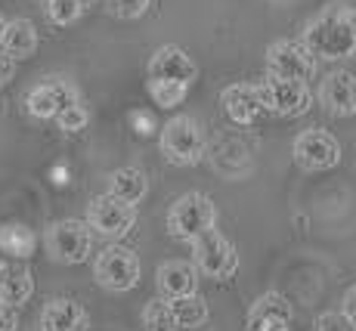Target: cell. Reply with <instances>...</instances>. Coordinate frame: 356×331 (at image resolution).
<instances>
[{
  "label": "cell",
  "mask_w": 356,
  "mask_h": 331,
  "mask_svg": "<svg viewBox=\"0 0 356 331\" xmlns=\"http://www.w3.org/2000/svg\"><path fill=\"white\" fill-rule=\"evenodd\" d=\"M149 192V180L140 168H118L108 174V195L121 198L127 204H140Z\"/></svg>",
  "instance_id": "cell-20"
},
{
  "label": "cell",
  "mask_w": 356,
  "mask_h": 331,
  "mask_svg": "<svg viewBox=\"0 0 356 331\" xmlns=\"http://www.w3.org/2000/svg\"><path fill=\"white\" fill-rule=\"evenodd\" d=\"M13 78H16V59H13V56H6V53L0 50V87H3V84H10Z\"/></svg>",
  "instance_id": "cell-30"
},
{
  "label": "cell",
  "mask_w": 356,
  "mask_h": 331,
  "mask_svg": "<svg viewBox=\"0 0 356 331\" xmlns=\"http://www.w3.org/2000/svg\"><path fill=\"white\" fill-rule=\"evenodd\" d=\"M149 78L177 81V84L189 87L198 78V65H195V59L183 50V47L164 44V47H159V50L152 53V59H149Z\"/></svg>",
  "instance_id": "cell-13"
},
{
  "label": "cell",
  "mask_w": 356,
  "mask_h": 331,
  "mask_svg": "<svg viewBox=\"0 0 356 331\" xmlns=\"http://www.w3.org/2000/svg\"><path fill=\"white\" fill-rule=\"evenodd\" d=\"M106 6L115 19H140V16H146L152 0H106Z\"/></svg>",
  "instance_id": "cell-27"
},
{
  "label": "cell",
  "mask_w": 356,
  "mask_h": 331,
  "mask_svg": "<svg viewBox=\"0 0 356 331\" xmlns=\"http://www.w3.org/2000/svg\"><path fill=\"white\" fill-rule=\"evenodd\" d=\"M319 102L334 118H353L356 115V74L344 72V68L325 74V81L319 84Z\"/></svg>",
  "instance_id": "cell-14"
},
{
  "label": "cell",
  "mask_w": 356,
  "mask_h": 331,
  "mask_svg": "<svg viewBox=\"0 0 356 331\" xmlns=\"http://www.w3.org/2000/svg\"><path fill=\"white\" fill-rule=\"evenodd\" d=\"M74 99H81L74 84H68L65 78H47L25 96V108H29L31 118L53 121L65 106H72Z\"/></svg>",
  "instance_id": "cell-11"
},
{
  "label": "cell",
  "mask_w": 356,
  "mask_h": 331,
  "mask_svg": "<svg viewBox=\"0 0 356 331\" xmlns=\"http://www.w3.org/2000/svg\"><path fill=\"white\" fill-rule=\"evenodd\" d=\"M266 72L276 78H289V81H313L316 74V56L307 50L304 44L294 40H273L266 47Z\"/></svg>",
  "instance_id": "cell-10"
},
{
  "label": "cell",
  "mask_w": 356,
  "mask_h": 331,
  "mask_svg": "<svg viewBox=\"0 0 356 331\" xmlns=\"http://www.w3.org/2000/svg\"><path fill=\"white\" fill-rule=\"evenodd\" d=\"M220 106H223V115H227L232 124H238V127L254 124L260 118V112H264L257 84H229L227 90L220 93Z\"/></svg>",
  "instance_id": "cell-15"
},
{
  "label": "cell",
  "mask_w": 356,
  "mask_h": 331,
  "mask_svg": "<svg viewBox=\"0 0 356 331\" xmlns=\"http://www.w3.org/2000/svg\"><path fill=\"white\" fill-rule=\"evenodd\" d=\"M90 316L72 298H53L40 309V331H87Z\"/></svg>",
  "instance_id": "cell-16"
},
{
  "label": "cell",
  "mask_w": 356,
  "mask_h": 331,
  "mask_svg": "<svg viewBox=\"0 0 356 331\" xmlns=\"http://www.w3.org/2000/svg\"><path fill=\"white\" fill-rule=\"evenodd\" d=\"M273 3H285V0H273Z\"/></svg>",
  "instance_id": "cell-35"
},
{
  "label": "cell",
  "mask_w": 356,
  "mask_h": 331,
  "mask_svg": "<svg viewBox=\"0 0 356 331\" xmlns=\"http://www.w3.org/2000/svg\"><path fill=\"white\" fill-rule=\"evenodd\" d=\"M143 325L149 331H177L174 313H170V300L168 298H152L143 309Z\"/></svg>",
  "instance_id": "cell-22"
},
{
  "label": "cell",
  "mask_w": 356,
  "mask_h": 331,
  "mask_svg": "<svg viewBox=\"0 0 356 331\" xmlns=\"http://www.w3.org/2000/svg\"><path fill=\"white\" fill-rule=\"evenodd\" d=\"M291 322H294V307L289 303V298L279 291H266L251 303L245 328L248 331H291Z\"/></svg>",
  "instance_id": "cell-12"
},
{
  "label": "cell",
  "mask_w": 356,
  "mask_h": 331,
  "mask_svg": "<svg viewBox=\"0 0 356 331\" xmlns=\"http://www.w3.org/2000/svg\"><path fill=\"white\" fill-rule=\"evenodd\" d=\"M87 6L78 3V0H47L44 13L53 25H74L81 16H84Z\"/></svg>",
  "instance_id": "cell-25"
},
{
  "label": "cell",
  "mask_w": 356,
  "mask_h": 331,
  "mask_svg": "<svg viewBox=\"0 0 356 331\" xmlns=\"http://www.w3.org/2000/svg\"><path fill=\"white\" fill-rule=\"evenodd\" d=\"M0 50L16 62L34 56V50H38V29H34L31 19H10V22H3Z\"/></svg>",
  "instance_id": "cell-18"
},
{
  "label": "cell",
  "mask_w": 356,
  "mask_h": 331,
  "mask_svg": "<svg viewBox=\"0 0 356 331\" xmlns=\"http://www.w3.org/2000/svg\"><path fill=\"white\" fill-rule=\"evenodd\" d=\"M44 245L56 264L74 266L84 264L93 251V232L87 226V220H56L47 226L44 232Z\"/></svg>",
  "instance_id": "cell-4"
},
{
  "label": "cell",
  "mask_w": 356,
  "mask_h": 331,
  "mask_svg": "<svg viewBox=\"0 0 356 331\" xmlns=\"http://www.w3.org/2000/svg\"><path fill=\"white\" fill-rule=\"evenodd\" d=\"M155 285H159L161 298H183V294H195L198 288V270L193 260H168L155 270Z\"/></svg>",
  "instance_id": "cell-17"
},
{
  "label": "cell",
  "mask_w": 356,
  "mask_h": 331,
  "mask_svg": "<svg viewBox=\"0 0 356 331\" xmlns=\"http://www.w3.org/2000/svg\"><path fill=\"white\" fill-rule=\"evenodd\" d=\"M136 223V204H127L115 195H97L87 208V226H90L97 236L108 239V241H118L124 239Z\"/></svg>",
  "instance_id": "cell-8"
},
{
  "label": "cell",
  "mask_w": 356,
  "mask_h": 331,
  "mask_svg": "<svg viewBox=\"0 0 356 331\" xmlns=\"http://www.w3.org/2000/svg\"><path fill=\"white\" fill-rule=\"evenodd\" d=\"M34 294V279L25 266L16 264H0V300L10 307H22Z\"/></svg>",
  "instance_id": "cell-19"
},
{
  "label": "cell",
  "mask_w": 356,
  "mask_h": 331,
  "mask_svg": "<svg viewBox=\"0 0 356 331\" xmlns=\"http://www.w3.org/2000/svg\"><path fill=\"white\" fill-rule=\"evenodd\" d=\"M161 155L168 158L174 168H193L204 158V130L193 115H177L164 124L161 136H159Z\"/></svg>",
  "instance_id": "cell-2"
},
{
  "label": "cell",
  "mask_w": 356,
  "mask_h": 331,
  "mask_svg": "<svg viewBox=\"0 0 356 331\" xmlns=\"http://www.w3.org/2000/svg\"><path fill=\"white\" fill-rule=\"evenodd\" d=\"M300 44L316 59L325 62H341L356 56V31L350 29V22L344 19L338 3H332L328 10H323L316 19H310L304 25Z\"/></svg>",
  "instance_id": "cell-1"
},
{
  "label": "cell",
  "mask_w": 356,
  "mask_h": 331,
  "mask_svg": "<svg viewBox=\"0 0 356 331\" xmlns=\"http://www.w3.org/2000/svg\"><path fill=\"white\" fill-rule=\"evenodd\" d=\"M170 300V313H174V322H177V331H189V328H198L208 322L211 309L204 298L198 294H183V298H168Z\"/></svg>",
  "instance_id": "cell-21"
},
{
  "label": "cell",
  "mask_w": 356,
  "mask_h": 331,
  "mask_svg": "<svg viewBox=\"0 0 356 331\" xmlns=\"http://www.w3.org/2000/svg\"><path fill=\"white\" fill-rule=\"evenodd\" d=\"M341 13H344V19L350 22V29L356 31V6H341Z\"/></svg>",
  "instance_id": "cell-32"
},
{
  "label": "cell",
  "mask_w": 356,
  "mask_h": 331,
  "mask_svg": "<svg viewBox=\"0 0 356 331\" xmlns=\"http://www.w3.org/2000/svg\"><path fill=\"white\" fill-rule=\"evenodd\" d=\"M93 279L106 291H134L140 285V257L124 245L102 248L93 260Z\"/></svg>",
  "instance_id": "cell-6"
},
{
  "label": "cell",
  "mask_w": 356,
  "mask_h": 331,
  "mask_svg": "<svg viewBox=\"0 0 356 331\" xmlns=\"http://www.w3.org/2000/svg\"><path fill=\"white\" fill-rule=\"evenodd\" d=\"M19 325V309L0 300V331H16Z\"/></svg>",
  "instance_id": "cell-29"
},
{
  "label": "cell",
  "mask_w": 356,
  "mask_h": 331,
  "mask_svg": "<svg viewBox=\"0 0 356 331\" xmlns=\"http://www.w3.org/2000/svg\"><path fill=\"white\" fill-rule=\"evenodd\" d=\"M78 3H84V6H90V3H93V0H78Z\"/></svg>",
  "instance_id": "cell-33"
},
{
  "label": "cell",
  "mask_w": 356,
  "mask_h": 331,
  "mask_svg": "<svg viewBox=\"0 0 356 331\" xmlns=\"http://www.w3.org/2000/svg\"><path fill=\"white\" fill-rule=\"evenodd\" d=\"M193 266L208 279H232L238 270V251L227 236L208 229L193 239Z\"/></svg>",
  "instance_id": "cell-5"
},
{
  "label": "cell",
  "mask_w": 356,
  "mask_h": 331,
  "mask_svg": "<svg viewBox=\"0 0 356 331\" xmlns=\"http://www.w3.org/2000/svg\"><path fill=\"white\" fill-rule=\"evenodd\" d=\"M3 22H6V19H3V16H0V31H3Z\"/></svg>",
  "instance_id": "cell-34"
},
{
  "label": "cell",
  "mask_w": 356,
  "mask_h": 331,
  "mask_svg": "<svg viewBox=\"0 0 356 331\" xmlns=\"http://www.w3.org/2000/svg\"><path fill=\"white\" fill-rule=\"evenodd\" d=\"M0 248L6 254H13V257H29L34 251L31 229H25V226H3L0 229Z\"/></svg>",
  "instance_id": "cell-23"
},
{
  "label": "cell",
  "mask_w": 356,
  "mask_h": 331,
  "mask_svg": "<svg viewBox=\"0 0 356 331\" xmlns=\"http://www.w3.org/2000/svg\"><path fill=\"white\" fill-rule=\"evenodd\" d=\"M344 313L350 316V322L356 325V285L347 288V294H344Z\"/></svg>",
  "instance_id": "cell-31"
},
{
  "label": "cell",
  "mask_w": 356,
  "mask_h": 331,
  "mask_svg": "<svg viewBox=\"0 0 356 331\" xmlns=\"http://www.w3.org/2000/svg\"><path fill=\"white\" fill-rule=\"evenodd\" d=\"M291 155L298 161V168L304 170H332L341 164V143L334 140L328 130L323 127H310L300 130L291 143Z\"/></svg>",
  "instance_id": "cell-9"
},
{
  "label": "cell",
  "mask_w": 356,
  "mask_h": 331,
  "mask_svg": "<svg viewBox=\"0 0 356 331\" xmlns=\"http://www.w3.org/2000/svg\"><path fill=\"white\" fill-rule=\"evenodd\" d=\"M164 226H168V232L174 239L193 241L195 236L217 226V204L204 192H186V195H180L170 204Z\"/></svg>",
  "instance_id": "cell-3"
},
{
  "label": "cell",
  "mask_w": 356,
  "mask_h": 331,
  "mask_svg": "<svg viewBox=\"0 0 356 331\" xmlns=\"http://www.w3.org/2000/svg\"><path fill=\"white\" fill-rule=\"evenodd\" d=\"M257 90H260L264 108L279 115V118H300V115H307L313 106V93L304 81H289V78L266 74V81H260Z\"/></svg>",
  "instance_id": "cell-7"
},
{
  "label": "cell",
  "mask_w": 356,
  "mask_h": 331,
  "mask_svg": "<svg viewBox=\"0 0 356 331\" xmlns=\"http://www.w3.org/2000/svg\"><path fill=\"white\" fill-rule=\"evenodd\" d=\"M186 90L189 87L177 84V81H159V78H149V96L155 99V106L161 108H174L186 99Z\"/></svg>",
  "instance_id": "cell-24"
},
{
  "label": "cell",
  "mask_w": 356,
  "mask_h": 331,
  "mask_svg": "<svg viewBox=\"0 0 356 331\" xmlns=\"http://www.w3.org/2000/svg\"><path fill=\"white\" fill-rule=\"evenodd\" d=\"M316 331H356V325L344 309H328L316 319Z\"/></svg>",
  "instance_id": "cell-28"
},
{
  "label": "cell",
  "mask_w": 356,
  "mask_h": 331,
  "mask_svg": "<svg viewBox=\"0 0 356 331\" xmlns=\"http://www.w3.org/2000/svg\"><path fill=\"white\" fill-rule=\"evenodd\" d=\"M53 121H56L59 130H65V134H81V130L90 124V112H87V106L81 99H74L72 106H65Z\"/></svg>",
  "instance_id": "cell-26"
}]
</instances>
